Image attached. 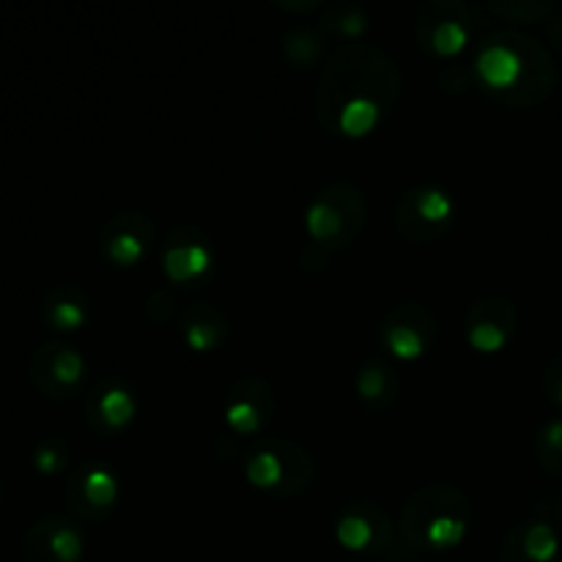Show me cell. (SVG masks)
I'll list each match as a JSON object with an SVG mask.
<instances>
[{
    "label": "cell",
    "mask_w": 562,
    "mask_h": 562,
    "mask_svg": "<svg viewBox=\"0 0 562 562\" xmlns=\"http://www.w3.org/2000/svg\"><path fill=\"white\" fill-rule=\"evenodd\" d=\"M157 225L140 209H121L99 231V252L115 267H135L151 256Z\"/></svg>",
    "instance_id": "obj_14"
},
{
    "label": "cell",
    "mask_w": 562,
    "mask_h": 562,
    "mask_svg": "<svg viewBox=\"0 0 562 562\" xmlns=\"http://www.w3.org/2000/svg\"><path fill=\"white\" fill-rule=\"evenodd\" d=\"M472 499L453 483H426L401 505L398 532L417 552H450L472 525Z\"/></svg>",
    "instance_id": "obj_3"
},
{
    "label": "cell",
    "mask_w": 562,
    "mask_h": 562,
    "mask_svg": "<svg viewBox=\"0 0 562 562\" xmlns=\"http://www.w3.org/2000/svg\"><path fill=\"white\" fill-rule=\"evenodd\" d=\"M486 5L494 16H503L508 22H525V25L549 20L558 9L554 0H488Z\"/></svg>",
    "instance_id": "obj_24"
},
{
    "label": "cell",
    "mask_w": 562,
    "mask_h": 562,
    "mask_svg": "<svg viewBox=\"0 0 562 562\" xmlns=\"http://www.w3.org/2000/svg\"><path fill=\"white\" fill-rule=\"evenodd\" d=\"M329 256H333V252L324 250V247L305 241V247L300 250V267L305 269L307 274H318L329 267Z\"/></svg>",
    "instance_id": "obj_29"
},
{
    "label": "cell",
    "mask_w": 562,
    "mask_h": 562,
    "mask_svg": "<svg viewBox=\"0 0 562 562\" xmlns=\"http://www.w3.org/2000/svg\"><path fill=\"white\" fill-rule=\"evenodd\" d=\"M302 220L307 241L329 252L346 250L368 223L366 192L351 181H329L307 201Z\"/></svg>",
    "instance_id": "obj_5"
},
{
    "label": "cell",
    "mask_w": 562,
    "mask_h": 562,
    "mask_svg": "<svg viewBox=\"0 0 562 562\" xmlns=\"http://www.w3.org/2000/svg\"><path fill=\"white\" fill-rule=\"evenodd\" d=\"M499 562H560L558 527L538 516L514 525L499 543Z\"/></svg>",
    "instance_id": "obj_18"
},
{
    "label": "cell",
    "mask_w": 562,
    "mask_h": 562,
    "mask_svg": "<svg viewBox=\"0 0 562 562\" xmlns=\"http://www.w3.org/2000/svg\"><path fill=\"white\" fill-rule=\"evenodd\" d=\"M404 93L398 64L371 42L333 49L316 82V119L335 137H366L393 115Z\"/></svg>",
    "instance_id": "obj_1"
},
{
    "label": "cell",
    "mask_w": 562,
    "mask_h": 562,
    "mask_svg": "<svg viewBox=\"0 0 562 562\" xmlns=\"http://www.w3.org/2000/svg\"><path fill=\"white\" fill-rule=\"evenodd\" d=\"M547 33H549V42L552 47L558 49L560 58H562V5L554 9V14L547 20Z\"/></svg>",
    "instance_id": "obj_30"
},
{
    "label": "cell",
    "mask_w": 562,
    "mask_h": 562,
    "mask_svg": "<svg viewBox=\"0 0 562 562\" xmlns=\"http://www.w3.org/2000/svg\"><path fill=\"white\" fill-rule=\"evenodd\" d=\"M541 387H543V395L562 409V351L560 355H554L552 360L547 362V368H543Z\"/></svg>",
    "instance_id": "obj_28"
},
{
    "label": "cell",
    "mask_w": 562,
    "mask_h": 562,
    "mask_svg": "<svg viewBox=\"0 0 562 562\" xmlns=\"http://www.w3.org/2000/svg\"><path fill=\"white\" fill-rule=\"evenodd\" d=\"M86 376L88 362L82 351L64 340H47V344L36 346L27 360V379L44 398H75L86 387Z\"/></svg>",
    "instance_id": "obj_8"
},
{
    "label": "cell",
    "mask_w": 562,
    "mask_h": 562,
    "mask_svg": "<svg viewBox=\"0 0 562 562\" xmlns=\"http://www.w3.org/2000/svg\"><path fill=\"white\" fill-rule=\"evenodd\" d=\"M547 503H549L547 514H543V516H538V519H547V521H552V516H554V519H558L560 525H562V492H560V494H549V497H547Z\"/></svg>",
    "instance_id": "obj_32"
},
{
    "label": "cell",
    "mask_w": 562,
    "mask_h": 562,
    "mask_svg": "<svg viewBox=\"0 0 562 562\" xmlns=\"http://www.w3.org/2000/svg\"><path fill=\"white\" fill-rule=\"evenodd\" d=\"M475 33V16L464 0H423L415 14V36L434 58L459 55Z\"/></svg>",
    "instance_id": "obj_7"
},
{
    "label": "cell",
    "mask_w": 562,
    "mask_h": 562,
    "mask_svg": "<svg viewBox=\"0 0 562 562\" xmlns=\"http://www.w3.org/2000/svg\"><path fill=\"white\" fill-rule=\"evenodd\" d=\"M519 329V307L508 294H483L467 307L464 335L467 344L481 355H497L514 340Z\"/></svg>",
    "instance_id": "obj_13"
},
{
    "label": "cell",
    "mask_w": 562,
    "mask_h": 562,
    "mask_svg": "<svg viewBox=\"0 0 562 562\" xmlns=\"http://www.w3.org/2000/svg\"><path fill=\"white\" fill-rule=\"evenodd\" d=\"M121 499L119 472L108 461H82L71 470L64 486V503L75 519L102 521L115 510Z\"/></svg>",
    "instance_id": "obj_12"
},
{
    "label": "cell",
    "mask_w": 562,
    "mask_h": 562,
    "mask_svg": "<svg viewBox=\"0 0 562 562\" xmlns=\"http://www.w3.org/2000/svg\"><path fill=\"white\" fill-rule=\"evenodd\" d=\"M483 91L508 108H536L558 88V64L547 44L519 27L492 31L475 49Z\"/></svg>",
    "instance_id": "obj_2"
},
{
    "label": "cell",
    "mask_w": 562,
    "mask_h": 562,
    "mask_svg": "<svg viewBox=\"0 0 562 562\" xmlns=\"http://www.w3.org/2000/svg\"><path fill=\"white\" fill-rule=\"evenodd\" d=\"M371 9L360 0H329L318 11V27L335 38H357L371 27Z\"/></svg>",
    "instance_id": "obj_23"
},
{
    "label": "cell",
    "mask_w": 562,
    "mask_h": 562,
    "mask_svg": "<svg viewBox=\"0 0 562 562\" xmlns=\"http://www.w3.org/2000/svg\"><path fill=\"white\" fill-rule=\"evenodd\" d=\"M31 464H33V470L44 477L60 475V472L69 470V464H71L69 442L60 437H44L42 442L33 445Z\"/></svg>",
    "instance_id": "obj_25"
},
{
    "label": "cell",
    "mask_w": 562,
    "mask_h": 562,
    "mask_svg": "<svg viewBox=\"0 0 562 562\" xmlns=\"http://www.w3.org/2000/svg\"><path fill=\"white\" fill-rule=\"evenodd\" d=\"M86 423L99 437H115L137 417L135 384L121 376H102L86 393Z\"/></svg>",
    "instance_id": "obj_17"
},
{
    "label": "cell",
    "mask_w": 562,
    "mask_h": 562,
    "mask_svg": "<svg viewBox=\"0 0 562 562\" xmlns=\"http://www.w3.org/2000/svg\"><path fill=\"white\" fill-rule=\"evenodd\" d=\"M274 5L285 11H311V9L322 11L324 0H274Z\"/></svg>",
    "instance_id": "obj_31"
},
{
    "label": "cell",
    "mask_w": 562,
    "mask_h": 562,
    "mask_svg": "<svg viewBox=\"0 0 562 562\" xmlns=\"http://www.w3.org/2000/svg\"><path fill=\"white\" fill-rule=\"evenodd\" d=\"M241 475L258 492L278 499L302 497L316 481L311 450L294 439H256L241 456Z\"/></svg>",
    "instance_id": "obj_4"
},
{
    "label": "cell",
    "mask_w": 562,
    "mask_h": 562,
    "mask_svg": "<svg viewBox=\"0 0 562 562\" xmlns=\"http://www.w3.org/2000/svg\"><path fill=\"white\" fill-rule=\"evenodd\" d=\"M459 220V203L445 187L415 184L395 201L393 223L404 239L417 245L439 241Z\"/></svg>",
    "instance_id": "obj_6"
},
{
    "label": "cell",
    "mask_w": 562,
    "mask_h": 562,
    "mask_svg": "<svg viewBox=\"0 0 562 562\" xmlns=\"http://www.w3.org/2000/svg\"><path fill=\"white\" fill-rule=\"evenodd\" d=\"M355 390L362 404L373 412H384L398 401L401 395V376L384 357L373 355L357 368Z\"/></svg>",
    "instance_id": "obj_21"
},
{
    "label": "cell",
    "mask_w": 562,
    "mask_h": 562,
    "mask_svg": "<svg viewBox=\"0 0 562 562\" xmlns=\"http://www.w3.org/2000/svg\"><path fill=\"white\" fill-rule=\"evenodd\" d=\"M536 459L543 472L562 477V417H552L538 428Z\"/></svg>",
    "instance_id": "obj_26"
},
{
    "label": "cell",
    "mask_w": 562,
    "mask_h": 562,
    "mask_svg": "<svg viewBox=\"0 0 562 562\" xmlns=\"http://www.w3.org/2000/svg\"><path fill=\"white\" fill-rule=\"evenodd\" d=\"M0 503H3V483H0Z\"/></svg>",
    "instance_id": "obj_33"
},
{
    "label": "cell",
    "mask_w": 562,
    "mask_h": 562,
    "mask_svg": "<svg viewBox=\"0 0 562 562\" xmlns=\"http://www.w3.org/2000/svg\"><path fill=\"white\" fill-rule=\"evenodd\" d=\"M176 327H179L184 344L201 355L220 349L231 335L228 316L223 313V307L209 300H198L181 307L176 316Z\"/></svg>",
    "instance_id": "obj_19"
},
{
    "label": "cell",
    "mask_w": 562,
    "mask_h": 562,
    "mask_svg": "<svg viewBox=\"0 0 562 562\" xmlns=\"http://www.w3.org/2000/svg\"><path fill=\"white\" fill-rule=\"evenodd\" d=\"M42 322L55 333H77L91 318V296L77 283H58L44 291L38 302Z\"/></svg>",
    "instance_id": "obj_20"
},
{
    "label": "cell",
    "mask_w": 562,
    "mask_h": 562,
    "mask_svg": "<svg viewBox=\"0 0 562 562\" xmlns=\"http://www.w3.org/2000/svg\"><path fill=\"white\" fill-rule=\"evenodd\" d=\"M143 311L154 324H165L179 316V296H176L173 285H157L143 302Z\"/></svg>",
    "instance_id": "obj_27"
},
{
    "label": "cell",
    "mask_w": 562,
    "mask_h": 562,
    "mask_svg": "<svg viewBox=\"0 0 562 562\" xmlns=\"http://www.w3.org/2000/svg\"><path fill=\"white\" fill-rule=\"evenodd\" d=\"M274 412H278V395H274L272 384L256 373L234 379L223 398L225 428L239 442H256L252 437L269 428Z\"/></svg>",
    "instance_id": "obj_11"
},
{
    "label": "cell",
    "mask_w": 562,
    "mask_h": 562,
    "mask_svg": "<svg viewBox=\"0 0 562 562\" xmlns=\"http://www.w3.org/2000/svg\"><path fill=\"white\" fill-rule=\"evenodd\" d=\"M335 538L355 554H384L393 547L395 527L387 510L371 499H355L340 508L335 519Z\"/></svg>",
    "instance_id": "obj_15"
},
{
    "label": "cell",
    "mask_w": 562,
    "mask_h": 562,
    "mask_svg": "<svg viewBox=\"0 0 562 562\" xmlns=\"http://www.w3.org/2000/svg\"><path fill=\"white\" fill-rule=\"evenodd\" d=\"M327 33L311 22H291L280 36V53L294 69H311L327 55Z\"/></svg>",
    "instance_id": "obj_22"
},
{
    "label": "cell",
    "mask_w": 562,
    "mask_h": 562,
    "mask_svg": "<svg viewBox=\"0 0 562 562\" xmlns=\"http://www.w3.org/2000/svg\"><path fill=\"white\" fill-rule=\"evenodd\" d=\"M217 269V250L203 228L179 223L162 239V272L170 285H201Z\"/></svg>",
    "instance_id": "obj_9"
},
{
    "label": "cell",
    "mask_w": 562,
    "mask_h": 562,
    "mask_svg": "<svg viewBox=\"0 0 562 562\" xmlns=\"http://www.w3.org/2000/svg\"><path fill=\"white\" fill-rule=\"evenodd\" d=\"M20 554L25 562H80L86 532L69 516L47 514L22 532Z\"/></svg>",
    "instance_id": "obj_16"
},
{
    "label": "cell",
    "mask_w": 562,
    "mask_h": 562,
    "mask_svg": "<svg viewBox=\"0 0 562 562\" xmlns=\"http://www.w3.org/2000/svg\"><path fill=\"white\" fill-rule=\"evenodd\" d=\"M384 349L398 360H420L434 349L439 338V322L423 302H395L376 327Z\"/></svg>",
    "instance_id": "obj_10"
}]
</instances>
